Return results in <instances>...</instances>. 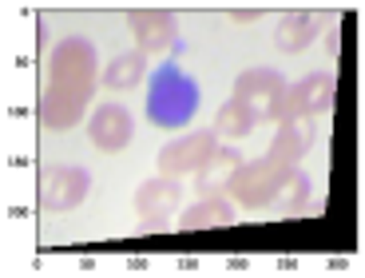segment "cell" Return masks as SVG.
<instances>
[{
    "label": "cell",
    "mask_w": 365,
    "mask_h": 278,
    "mask_svg": "<svg viewBox=\"0 0 365 278\" xmlns=\"http://www.w3.org/2000/svg\"><path fill=\"white\" fill-rule=\"evenodd\" d=\"M91 92H96V48L72 36L48 60V80L40 92V123L48 131H68L83 115Z\"/></svg>",
    "instance_id": "1"
},
{
    "label": "cell",
    "mask_w": 365,
    "mask_h": 278,
    "mask_svg": "<svg viewBox=\"0 0 365 278\" xmlns=\"http://www.w3.org/2000/svg\"><path fill=\"white\" fill-rule=\"evenodd\" d=\"M199 83L175 64H163L155 76H151V88H147V120L155 128H167V131H179L195 120L199 111Z\"/></svg>",
    "instance_id": "2"
},
{
    "label": "cell",
    "mask_w": 365,
    "mask_h": 278,
    "mask_svg": "<svg viewBox=\"0 0 365 278\" xmlns=\"http://www.w3.org/2000/svg\"><path fill=\"white\" fill-rule=\"evenodd\" d=\"M294 175H298V163H282V159H274V155H262V159H250V163H238L227 175V187H222V191H227L235 203L266 207L286 191V183H290Z\"/></svg>",
    "instance_id": "3"
},
{
    "label": "cell",
    "mask_w": 365,
    "mask_h": 278,
    "mask_svg": "<svg viewBox=\"0 0 365 278\" xmlns=\"http://www.w3.org/2000/svg\"><path fill=\"white\" fill-rule=\"evenodd\" d=\"M334 92H338L334 76L314 72V76H306V80H298V83H286V92L262 108V120L298 123V120H310V115H326V111L334 108Z\"/></svg>",
    "instance_id": "4"
},
{
    "label": "cell",
    "mask_w": 365,
    "mask_h": 278,
    "mask_svg": "<svg viewBox=\"0 0 365 278\" xmlns=\"http://www.w3.org/2000/svg\"><path fill=\"white\" fill-rule=\"evenodd\" d=\"M215 151H219V135H215V128L210 131H191V135L182 139H171L163 151H159V171L171 179H182V175H199L202 167L215 159Z\"/></svg>",
    "instance_id": "5"
},
{
    "label": "cell",
    "mask_w": 365,
    "mask_h": 278,
    "mask_svg": "<svg viewBox=\"0 0 365 278\" xmlns=\"http://www.w3.org/2000/svg\"><path fill=\"white\" fill-rule=\"evenodd\" d=\"M91 175L83 167H48L40 179V203L44 211H72L88 199Z\"/></svg>",
    "instance_id": "6"
},
{
    "label": "cell",
    "mask_w": 365,
    "mask_h": 278,
    "mask_svg": "<svg viewBox=\"0 0 365 278\" xmlns=\"http://www.w3.org/2000/svg\"><path fill=\"white\" fill-rule=\"evenodd\" d=\"M88 135L96 139L100 151H123L131 143V135H135V120L119 103H100L88 120Z\"/></svg>",
    "instance_id": "7"
},
{
    "label": "cell",
    "mask_w": 365,
    "mask_h": 278,
    "mask_svg": "<svg viewBox=\"0 0 365 278\" xmlns=\"http://www.w3.org/2000/svg\"><path fill=\"white\" fill-rule=\"evenodd\" d=\"M131 24V36H135L139 52H163V48H175V36H179V28H175V16L167 9H131L128 16Z\"/></svg>",
    "instance_id": "8"
},
{
    "label": "cell",
    "mask_w": 365,
    "mask_h": 278,
    "mask_svg": "<svg viewBox=\"0 0 365 278\" xmlns=\"http://www.w3.org/2000/svg\"><path fill=\"white\" fill-rule=\"evenodd\" d=\"M326 20H329L326 9H294V12H286V20L278 24L274 40H278L282 52H302V48H310L314 40H318Z\"/></svg>",
    "instance_id": "9"
},
{
    "label": "cell",
    "mask_w": 365,
    "mask_h": 278,
    "mask_svg": "<svg viewBox=\"0 0 365 278\" xmlns=\"http://www.w3.org/2000/svg\"><path fill=\"white\" fill-rule=\"evenodd\" d=\"M286 92V80L274 68H247V72L235 76V100H247V103H274L278 96ZM262 115V111H258Z\"/></svg>",
    "instance_id": "10"
},
{
    "label": "cell",
    "mask_w": 365,
    "mask_h": 278,
    "mask_svg": "<svg viewBox=\"0 0 365 278\" xmlns=\"http://www.w3.org/2000/svg\"><path fill=\"white\" fill-rule=\"evenodd\" d=\"M179 203H182V187H179V179H171V175L143 179L139 191H135V211L139 215H171Z\"/></svg>",
    "instance_id": "11"
},
{
    "label": "cell",
    "mask_w": 365,
    "mask_h": 278,
    "mask_svg": "<svg viewBox=\"0 0 365 278\" xmlns=\"http://www.w3.org/2000/svg\"><path fill=\"white\" fill-rule=\"evenodd\" d=\"M238 211L235 203H227L222 195H207L202 203H191L187 211L179 215V227L182 231H207V227H235Z\"/></svg>",
    "instance_id": "12"
},
{
    "label": "cell",
    "mask_w": 365,
    "mask_h": 278,
    "mask_svg": "<svg viewBox=\"0 0 365 278\" xmlns=\"http://www.w3.org/2000/svg\"><path fill=\"white\" fill-rule=\"evenodd\" d=\"M258 120H262V115H258L255 103L235 100V96H230V100L219 108V115H215V135H222V139H247L250 131H255Z\"/></svg>",
    "instance_id": "13"
},
{
    "label": "cell",
    "mask_w": 365,
    "mask_h": 278,
    "mask_svg": "<svg viewBox=\"0 0 365 278\" xmlns=\"http://www.w3.org/2000/svg\"><path fill=\"white\" fill-rule=\"evenodd\" d=\"M143 72H147V56L143 52H123V56H115L108 68H103V88H111V92H131L139 80H143Z\"/></svg>",
    "instance_id": "14"
},
{
    "label": "cell",
    "mask_w": 365,
    "mask_h": 278,
    "mask_svg": "<svg viewBox=\"0 0 365 278\" xmlns=\"http://www.w3.org/2000/svg\"><path fill=\"white\" fill-rule=\"evenodd\" d=\"M310 131L302 128V123H278V131H274V139H270V151L266 155H274V159H282V163H298L306 151H310Z\"/></svg>",
    "instance_id": "15"
},
{
    "label": "cell",
    "mask_w": 365,
    "mask_h": 278,
    "mask_svg": "<svg viewBox=\"0 0 365 278\" xmlns=\"http://www.w3.org/2000/svg\"><path fill=\"white\" fill-rule=\"evenodd\" d=\"M278 203H282L286 215H306V211H310V179L298 171V175L286 183V191L278 195Z\"/></svg>",
    "instance_id": "16"
},
{
    "label": "cell",
    "mask_w": 365,
    "mask_h": 278,
    "mask_svg": "<svg viewBox=\"0 0 365 278\" xmlns=\"http://www.w3.org/2000/svg\"><path fill=\"white\" fill-rule=\"evenodd\" d=\"M139 235H143V239L167 235V215H139Z\"/></svg>",
    "instance_id": "17"
},
{
    "label": "cell",
    "mask_w": 365,
    "mask_h": 278,
    "mask_svg": "<svg viewBox=\"0 0 365 278\" xmlns=\"http://www.w3.org/2000/svg\"><path fill=\"white\" fill-rule=\"evenodd\" d=\"M266 9H230V20H238V24H247V20H258Z\"/></svg>",
    "instance_id": "18"
},
{
    "label": "cell",
    "mask_w": 365,
    "mask_h": 278,
    "mask_svg": "<svg viewBox=\"0 0 365 278\" xmlns=\"http://www.w3.org/2000/svg\"><path fill=\"white\" fill-rule=\"evenodd\" d=\"M326 52H329V56H338V52H341V28H334V32H329V40H326Z\"/></svg>",
    "instance_id": "19"
}]
</instances>
